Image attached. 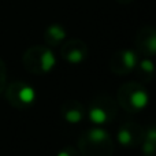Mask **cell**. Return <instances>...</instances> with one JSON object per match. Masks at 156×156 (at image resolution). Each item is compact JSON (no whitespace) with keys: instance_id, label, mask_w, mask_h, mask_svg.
Masks as SVG:
<instances>
[{"instance_id":"6da1fadb","label":"cell","mask_w":156,"mask_h":156,"mask_svg":"<svg viewBox=\"0 0 156 156\" xmlns=\"http://www.w3.org/2000/svg\"><path fill=\"white\" fill-rule=\"evenodd\" d=\"M78 148L81 156H111L114 143L107 130L101 126H93L81 134Z\"/></svg>"},{"instance_id":"7a4b0ae2","label":"cell","mask_w":156,"mask_h":156,"mask_svg":"<svg viewBox=\"0 0 156 156\" xmlns=\"http://www.w3.org/2000/svg\"><path fill=\"white\" fill-rule=\"evenodd\" d=\"M116 100L127 112H140L148 105L149 94L147 88L140 82H126L118 89Z\"/></svg>"},{"instance_id":"3957f363","label":"cell","mask_w":156,"mask_h":156,"mask_svg":"<svg viewBox=\"0 0 156 156\" xmlns=\"http://www.w3.org/2000/svg\"><path fill=\"white\" fill-rule=\"evenodd\" d=\"M23 65L32 74H47L56 67V58L52 49L44 45H34L23 54Z\"/></svg>"},{"instance_id":"277c9868","label":"cell","mask_w":156,"mask_h":156,"mask_svg":"<svg viewBox=\"0 0 156 156\" xmlns=\"http://www.w3.org/2000/svg\"><path fill=\"white\" fill-rule=\"evenodd\" d=\"M118 114V104L108 94H99L93 97L88 108V118L93 126H104L115 119Z\"/></svg>"},{"instance_id":"5b68a950","label":"cell","mask_w":156,"mask_h":156,"mask_svg":"<svg viewBox=\"0 0 156 156\" xmlns=\"http://www.w3.org/2000/svg\"><path fill=\"white\" fill-rule=\"evenodd\" d=\"M5 99L12 107L18 110H25L34 104L36 89L23 81H14L7 88H4Z\"/></svg>"},{"instance_id":"8992f818","label":"cell","mask_w":156,"mask_h":156,"mask_svg":"<svg viewBox=\"0 0 156 156\" xmlns=\"http://www.w3.org/2000/svg\"><path fill=\"white\" fill-rule=\"evenodd\" d=\"M138 63V55L136 51L130 48H123L116 51L111 56L110 69L114 74L118 76H127L132 71L136 70V66Z\"/></svg>"},{"instance_id":"52a82bcc","label":"cell","mask_w":156,"mask_h":156,"mask_svg":"<svg viewBox=\"0 0 156 156\" xmlns=\"http://www.w3.org/2000/svg\"><path fill=\"white\" fill-rule=\"evenodd\" d=\"M116 138L122 147L126 148L138 147L144 140V127L134 122H125L118 129Z\"/></svg>"},{"instance_id":"ba28073f","label":"cell","mask_w":156,"mask_h":156,"mask_svg":"<svg viewBox=\"0 0 156 156\" xmlns=\"http://www.w3.org/2000/svg\"><path fill=\"white\" fill-rule=\"evenodd\" d=\"M88 54V45L80 38H73V40L66 41L60 49L62 58L71 65H80V63L85 62Z\"/></svg>"},{"instance_id":"9c48e42d","label":"cell","mask_w":156,"mask_h":156,"mask_svg":"<svg viewBox=\"0 0 156 156\" xmlns=\"http://www.w3.org/2000/svg\"><path fill=\"white\" fill-rule=\"evenodd\" d=\"M136 47L147 56H154L156 54V33L152 26H145L138 30L136 36Z\"/></svg>"},{"instance_id":"30bf717a","label":"cell","mask_w":156,"mask_h":156,"mask_svg":"<svg viewBox=\"0 0 156 156\" xmlns=\"http://www.w3.org/2000/svg\"><path fill=\"white\" fill-rule=\"evenodd\" d=\"M60 115H62V118L67 123L77 125L85 118L86 111L82 103L78 101V100L71 99L62 104V107H60Z\"/></svg>"},{"instance_id":"8fae6325","label":"cell","mask_w":156,"mask_h":156,"mask_svg":"<svg viewBox=\"0 0 156 156\" xmlns=\"http://www.w3.org/2000/svg\"><path fill=\"white\" fill-rule=\"evenodd\" d=\"M67 37V32L66 29L59 23H54L51 26H48L44 32V40L48 45L56 47L59 44H62Z\"/></svg>"},{"instance_id":"7c38bea8","label":"cell","mask_w":156,"mask_h":156,"mask_svg":"<svg viewBox=\"0 0 156 156\" xmlns=\"http://www.w3.org/2000/svg\"><path fill=\"white\" fill-rule=\"evenodd\" d=\"M136 70H137V74L144 82H149L152 81V78L155 76V65L154 60L151 58H144L143 60L137 63L136 66Z\"/></svg>"},{"instance_id":"4fadbf2b","label":"cell","mask_w":156,"mask_h":156,"mask_svg":"<svg viewBox=\"0 0 156 156\" xmlns=\"http://www.w3.org/2000/svg\"><path fill=\"white\" fill-rule=\"evenodd\" d=\"M5 83H7V69H5V63L0 58V93L4 92Z\"/></svg>"},{"instance_id":"5bb4252c","label":"cell","mask_w":156,"mask_h":156,"mask_svg":"<svg viewBox=\"0 0 156 156\" xmlns=\"http://www.w3.org/2000/svg\"><path fill=\"white\" fill-rule=\"evenodd\" d=\"M143 155L144 156H155V144L156 143H151V141L143 140Z\"/></svg>"},{"instance_id":"9a60e30c","label":"cell","mask_w":156,"mask_h":156,"mask_svg":"<svg viewBox=\"0 0 156 156\" xmlns=\"http://www.w3.org/2000/svg\"><path fill=\"white\" fill-rule=\"evenodd\" d=\"M144 140L151 141V143H156V130L154 125H149L147 129H144Z\"/></svg>"},{"instance_id":"2e32d148","label":"cell","mask_w":156,"mask_h":156,"mask_svg":"<svg viewBox=\"0 0 156 156\" xmlns=\"http://www.w3.org/2000/svg\"><path fill=\"white\" fill-rule=\"evenodd\" d=\"M56 156H81V154L78 149L73 148V147H65L58 152Z\"/></svg>"},{"instance_id":"e0dca14e","label":"cell","mask_w":156,"mask_h":156,"mask_svg":"<svg viewBox=\"0 0 156 156\" xmlns=\"http://www.w3.org/2000/svg\"><path fill=\"white\" fill-rule=\"evenodd\" d=\"M118 2H121V3H129L130 0H118Z\"/></svg>"}]
</instances>
